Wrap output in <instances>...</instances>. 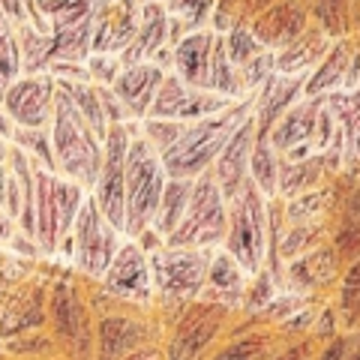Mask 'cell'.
<instances>
[{
    "instance_id": "obj_1",
    "label": "cell",
    "mask_w": 360,
    "mask_h": 360,
    "mask_svg": "<svg viewBox=\"0 0 360 360\" xmlns=\"http://www.w3.org/2000/svg\"><path fill=\"white\" fill-rule=\"evenodd\" d=\"M252 105H255V94L246 99H238V103H231L229 108L217 111V115L186 123L180 139L168 150L160 153L165 174L177 177V180H195L205 172H210L217 156L225 148V141H229L231 132L243 123V117L252 111Z\"/></svg>"
},
{
    "instance_id": "obj_2",
    "label": "cell",
    "mask_w": 360,
    "mask_h": 360,
    "mask_svg": "<svg viewBox=\"0 0 360 360\" xmlns=\"http://www.w3.org/2000/svg\"><path fill=\"white\" fill-rule=\"evenodd\" d=\"M49 135H51V153L58 174L84 186L90 193L99 177V168H103L105 141L94 132V127L82 117V111L72 105V99L63 90H58V96H54Z\"/></svg>"
},
{
    "instance_id": "obj_3",
    "label": "cell",
    "mask_w": 360,
    "mask_h": 360,
    "mask_svg": "<svg viewBox=\"0 0 360 360\" xmlns=\"http://www.w3.org/2000/svg\"><path fill=\"white\" fill-rule=\"evenodd\" d=\"M234 303L195 297L162 328L165 360H207L234 324Z\"/></svg>"
},
{
    "instance_id": "obj_4",
    "label": "cell",
    "mask_w": 360,
    "mask_h": 360,
    "mask_svg": "<svg viewBox=\"0 0 360 360\" xmlns=\"http://www.w3.org/2000/svg\"><path fill=\"white\" fill-rule=\"evenodd\" d=\"M165 180L168 174L162 156L150 148V141L141 132L132 135L127 165H123V201H127V229H123V234L129 240L150 229L156 210H160Z\"/></svg>"
},
{
    "instance_id": "obj_5",
    "label": "cell",
    "mask_w": 360,
    "mask_h": 360,
    "mask_svg": "<svg viewBox=\"0 0 360 360\" xmlns=\"http://www.w3.org/2000/svg\"><path fill=\"white\" fill-rule=\"evenodd\" d=\"M222 250L250 276L262 274L267 267L270 213H267V198L252 180H246L240 193L229 201V231H225Z\"/></svg>"
},
{
    "instance_id": "obj_6",
    "label": "cell",
    "mask_w": 360,
    "mask_h": 360,
    "mask_svg": "<svg viewBox=\"0 0 360 360\" xmlns=\"http://www.w3.org/2000/svg\"><path fill=\"white\" fill-rule=\"evenodd\" d=\"M45 328H49L60 360H94L96 315L84 291L72 279H60L49 291L45 303Z\"/></svg>"
},
{
    "instance_id": "obj_7",
    "label": "cell",
    "mask_w": 360,
    "mask_h": 360,
    "mask_svg": "<svg viewBox=\"0 0 360 360\" xmlns=\"http://www.w3.org/2000/svg\"><path fill=\"white\" fill-rule=\"evenodd\" d=\"M150 255L153 274V295H160L162 303L180 312L189 300L201 297L207 285V264L213 250H195V246H160Z\"/></svg>"
},
{
    "instance_id": "obj_8",
    "label": "cell",
    "mask_w": 360,
    "mask_h": 360,
    "mask_svg": "<svg viewBox=\"0 0 360 360\" xmlns=\"http://www.w3.org/2000/svg\"><path fill=\"white\" fill-rule=\"evenodd\" d=\"M229 231V201L213 180V172H205L193 180V193L186 201V213L177 229L165 238V246H195V250H217Z\"/></svg>"
},
{
    "instance_id": "obj_9",
    "label": "cell",
    "mask_w": 360,
    "mask_h": 360,
    "mask_svg": "<svg viewBox=\"0 0 360 360\" xmlns=\"http://www.w3.org/2000/svg\"><path fill=\"white\" fill-rule=\"evenodd\" d=\"M90 193L60 174L37 168V246L39 252L54 255L63 238H70L75 217Z\"/></svg>"
},
{
    "instance_id": "obj_10",
    "label": "cell",
    "mask_w": 360,
    "mask_h": 360,
    "mask_svg": "<svg viewBox=\"0 0 360 360\" xmlns=\"http://www.w3.org/2000/svg\"><path fill=\"white\" fill-rule=\"evenodd\" d=\"M160 340L162 324L156 321V315L129 307H111L96 312L94 360H123L127 354Z\"/></svg>"
},
{
    "instance_id": "obj_11",
    "label": "cell",
    "mask_w": 360,
    "mask_h": 360,
    "mask_svg": "<svg viewBox=\"0 0 360 360\" xmlns=\"http://www.w3.org/2000/svg\"><path fill=\"white\" fill-rule=\"evenodd\" d=\"M70 243H72L70 258L75 262L78 274L90 279H103L123 240L120 231L105 219V213L96 207L94 195H87L70 231Z\"/></svg>"
},
{
    "instance_id": "obj_12",
    "label": "cell",
    "mask_w": 360,
    "mask_h": 360,
    "mask_svg": "<svg viewBox=\"0 0 360 360\" xmlns=\"http://www.w3.org/2000/svg\"><path fill=\"white\" fill-rule=\"evenodd\" d=\"M141 129L132 127V123H111L105 144H103V168H99V177L90 195H94L96 207L105 213V219L115 225L123 234L127 229V201H123V165H127V150L132 135H139Z\"/></svg>"
},
{
    "instance_id": "obj_13",
    "label": "cell",
    "mask_w": 360,
    "mask_h": 360,
    "mask_svg": "<svg viewBox=\"0 0 360 360\" xmlns=\"http://www.w3.org/2000/svg\"><path fill=\"white\" fill-rule=\"evenodd\" d=\"M103 291L132 309H150L153 303V274H150V255L135 240H123L120 250L111 258L108 270L103 274Z\"/></svg>"
},
{
    "instance_id": "obj_14",
    "label": "cell",
    "mask_w": 360,
    "mask_h": 360,
    "mask_svg": "<svg viewBox=\"0 0 360 360\" xmlns=\"http://www.w3.org/2000/svg\"><path fill=\"white\" fill-rule=\"evenodd\" d=\"M328 96H303L300 103H295L283 117L274 123L270 129V148L276 150L279 160H307L315 153L319 144V123Z\"/></svg>"
},
{
    "instance_id": "obj_15",
    "label": "cell",
    "mask_w": 360,
    "mask_h": 360,
    "mask_svg": "<svg viewBox=\"0 0 360 360\" xmlns=\"http://www.w3.org/2000/svg\"><path fill=\"white\" fill-rule=\"evenodd\" d=\"M54 96H58V82L51 72L21 75L18 82L4 94V108L9 120L18 129H45L51 123Z\"/></svg>"
},
{
    "instance_id": "obj_16",
    "label": "cell",
    "mask_w": 360,
    "mask_h": 360,
    "mask_svg": "<svg viewBox=\"0 0 360 360\" xmlns=\"http://www.w3.org/2000/svg\"><path fill=\"white\" fill-rule=\"evenodd\" d=\"M340 274H342L340 255H336V250L330 243H321V246H315V250L285 262V267L279 270L276 279L285 291H291V295L315 297V295H321V291L336 288Z\"/></svg>"
},
{
    "instance_id": "obj_17",
    "label": "cell",
    "mask_w": 360,
    "mask_h": 360,
    "mask_svg": "<svg viewBox=\"0 0 360 360\" xmlns=\"http://www.w3.org/2000/svg\"><path fill=\"white\" fill-rule=\"evenodd\" d=\"M231 99L217 96L210 90H198L184 84L174 72H165L160 94H156L150 115L148 117H162V120H180V123H193L207 115H217V111L229 108Z\"/></svg>"
},
{
    "instance_id": "obj_18",
    "label": "cell",
    "mask_w": 360,
    "mask_h": 360,
    "mask_svg": "<svg viewBox=\"0 0 360 360\" xmlns=\"http://www.w3.org/2000/svg\"><path fill=\"white\" fill-rule=\"evenodd\" d=\"M283 342H288L283 333L250 315V319H243V324H231V330L225 333V340L213 348L207 360H270Z\"/></svg>"
},
{
    "instance_id": "obj_19",
    "label": "cell",
    "mask_w": 360,
    "mask_h": 360,
    "mask_svg": "<svg viewBox=\"0 0 360 360\" xmlns=\"http://www.w3.org/2000/svg\"><path fill=\"white\" fill-rule=\"evenodd\" d=\"M307 27H309V15L300 0H276V4H270L264 13L252 18L250 33L262 49L276 54L295 42Z\"/></svg>"
},
{
    "instance_id": "obj_20",
    "label": "cell",
    "mask_w": 360,
    "mask_h": 360,
    "mask_svg": "<svg viewBox=\"0 0 360 360\" xmlns=\"http://www.w3.org/2000/svg\"><path fill=\"white\" fill-rule=\"evenodd\" d=\"M252 144H255V117L252 111L243 117V123L231 132V139L225 141L222 153L213 162V180L222 189L225 201H231L240 193V186L250 180V156H252Z\"/></svg>"
},
{
    "instance_id": "obj_21",
    "label": "cell",
    "mask_w": 360,
    "mask_h": 360,
    "mask_svg": "<svg viewBox=\"0 0 360 360\" xmlns=\"http://www.w3.org/2000/svg\"><path fill=\"white\" fill-rule=\"evenodd\" d=\"M139 21H135L132 0H99L94 9V54H123L135 39Z\"/></svg>"
},
{
    "instance_id": "obj_22",
    "label": "cell",
    "mask_w": 360,
    "mask_h": 360,
    "mask_svg": "<svg viewBox=\"0 0 360 360\" xmlns=\"http://www.w3.org/2000/svg\"><path fill=\"white\" fill-rule=\"evenodd\" d=\"M168 70H162L160 63L144 60V63H132L123 66L120 75L111 84V94L120 99V105L127 108V115L132 120H144L150 115V105L156 94H160V84Z\"/></svg>"
},
{
    "instance_id": "obj_23",
    "label": "cell",
    "mask_w": 360,
    "mask_h": 360,
    "mask_svg": "<svg viewBox=\"0 0 360 360\" xmlns=\"http://www.w3.org/2000/svg\"><path fill=\"white\" fill-rule=\"evenodd\" d=\"M303 82L307 75H279L274 72L255 94L252 117H255V132L270 135L274 123L285 115V111L303 99Z\"/></svg>"
},
{
    "instance_id": "obj_24",
    "label": "cell",
    "mask_w": 360,
    "mask_h": 360,
    "mask_svg": "<svg viewBox=\"0 0 360 360\" xmlns=\"http://www.w3.org/2000/svg\"><path fill=\"white\" fill-rule=\"evenodd\" d=\"M213 42H217V33L195 30V33H186V37L174 45V51H172V72L184 84L198 87V90H207V72H210Z\"/></svg>"
},
{
    "instance_id": "obj_25",
    "label": "cell",
    "mask_w": 360,
    "mask_h": 360,
    "mask_svg": "<svg viewBox=\"0 0 360 360\" xmlns=\"http://www.w3.org/2000/svg\"><path fill=\"white\" fill-rule=\"evenodd\" d=\"M333 39L324 33V27L309 25L300 37L285 45L283 51H276V72L279 75H309L321 58L330 51Z\"/></svg>"
},
{
    "instance_id": "obj_26",
    "label": "cell",
    "mask_w": 360,
    "mask_h": 360,
    "mask_svg": "<svg viewBox=\"0 0 360 360\" xmlns=\"http://www.w3.org/2000/svg\"><path fill=\"white\" fill-rule=\"evenodd\" d=\"M328 243L336 250V255H340L342 267L360 258V193L354 189V184L340 195Z\"/></svg>"
},
{
    "instance_id": "obj_27",
    "label": "cell",
    "mask_w": 360,
    "mask_h": 360,
    "mask_svg": "<svg viewBox=\"0 0 360 360\" xmlns=\"http://www.w3.org/2000/svg\"><path fill=\"white\" fill-rule=\"evenodd\" d=\"M144 18L139 30H135V39L129 42V49L120 54V63L123 66H132V63H144V60H153L156 51L165 49V33H168V15L162 13V6H153L148 4L141 9Z\"/></svg>"
},
{
    "instance_id": "obj_28",
    "label": "cell",
    "mask_w": 360,
    "mask_h": 360,
    "mask_svg": "<svg viewBox=\"0 0 360 360\" xmlns=\"http://www.w3.org/2000/svg\"><path fill=\"white\" fill-rule=\"evenodd\" d=\"M330 309L340 321L342 333H354L360 324V258L357 262H348L340 274V283L333 288V300Z\"/></svg>"
},
{
    "instance_id": "obj_29",
    "label": "cell",
    "mask_w": 360,
    "mask_h": 360,
    "mask_svg": "<svg viewBox=\"0 0 360 360\" xmlns=\"http://www.w3.org/2000/svg\"><path fill=\"white\" fill-rule=\"evenodd\" d=\"M189 193H193V180H177V177L165 180V189H162V198H160V210H156V217L150 222V229L160 234L162 243H165L168 234H172L180 225V219H184Z\"/></svg>"
},
{
    "instance_id": "obj_30",
    "label": "cell",
    "mask_w": 360,
    "mask_h": 360,
    "mask_svg": "<svg viewBox=\"0 0 360 360\" xmlns=\"http://www.w3.org/2000/svg\"><path fill=\"white\" fill-rule=\"evenodd\" d=\"M246 279H252L246 270L234 262V258L225 250H213L210 264H207V285L205 291H217V300L231 297V295H243Z\"/></svg>"
},
{
    "instance_id": "obj_31",
    "label": "cell",
    "mask_w": 360,
    "mask_h": 360,
    "mask_svg": "<svg viewBox=\"0 0 360 360\" xmlns=\"http://www.w3.org/2000/svg\"><path fill=\"white\" fill-rule=\"evenodd\" d=\"M276 174H279V156L270 148V135L255 132L252 156H250V180L262 189L264 198H276Z\"/></svg>"
},
{
    "instance_id": "obj_32",
    "label": "cell",
    "mask_w": 360,
    "mask_h": 360,
    "mask_svg": "<svg viewBox=\"0 0 360 360\" xmlns=\"http://www.w3.org/2000/svg\"><path fill=\"white\" fill-rule=\"evenodd\" d=\"M13 144L25 150L39 168H45V172H51V174H58V165H54V153H51L49 127H45V129H18V127H15Z\"/></svg>"
},
{
    "instance_id": "obj_33",
    "label": "cell",
    "mask_w": 360,
    "mask_h": 360,
    "mask_svg": "<svg viewBox=\"0 0 360 360\" xmlns=\"http://www.w3.org/2000/svg\"><path fill=\"white\" fill-rule=\"evenodd\" d=\"M352 9L354 0H315V15H319L324 33L330 39L336 37H348V21H352Z\"/></svg>"
},
{
    "instance_id": "obj_34",
    "label": "cell",
    "mask_w": 360,
    "mask_h": 360,
    "mask_svg": "<svg viewBox=\"0 0 360 360\" xmlns=\"http://www.w3.org/2000/svg\"><path fill=\"white\" fill-rule=\"evenodd\" d=\"M222 42H225V54H229V60L238 66V70H240L243 63H250L255 54L262 51V45L255 42L250 27H240V25H234L229 30V37H222Z\"/></svg>"
},
{
    "instance_id": "obj_35",
    "label": "cell",
    "mask_w": 360,
    "mask_h": 360,
    "mask_svg": "<svg viewBox=\"0 0 360 360\" xmlns=\"http://www.w3.org/2000/svg\"><path fill=\"white\" fill-rule=\"evenodd\" d=\"M123 63H120V54H90L87 58V75L90 82L99 84V87H111L115 78L120 75Z\"/></svg>"
},
{
    "instance_id": "obj_36",
    "label": "cell",
    "mask_w": 360,
    "mask_h": 360,
    "mask_svg": "<svg viewBox=\"0 0 360 360\" xmlns=\"http://www.w3.org/2000/svg\"><path fill=\"white\" fill-rule=\"evenodd\" d=\"M319 340L312 336H297V340H288L279 345V352L270 360H315V352H319Z\"/></svg>"
},
{
    "instance_id": "obj_37",
    "label": "cell",
    "mask_w": 360,
    "mask_h": 360,
    "mask_svg": "<svg viewBox=\"0 0 360 360\" xmlns=\"http://www.w3.org/2000/svg\"><path fill=\"white\" fill-rule=\"evenodd\" d=\"M352 352H354L352 336H348V333H336V336H330L328 342L319 345L315 360H348V354H352Z\"/></svg>"
},
{
    "instance_id": "obj_38",
    "label": "cell",
    "mask_w": 360,
    "mask_h": 360,
    "mask_svg": "<svg viewBox=\"0 0 360 360\" xmlns=\"http://www.w3.org/2000/svg\"><path fill=\"white\" fill-rule=\"evenodd\" d=\"M123 360H165V352H162V345H160V342H150V345L139 348V352L127 354Z\"/></svg>"
},
{
    "instance_id": "obj_39",
    "label": "cell",
    "mask_w": 360,
    "mask_h": 360,
    "mask_svg": "<svg viewBox=\"0 0 360 360\" xmlns=\"http://www.w3.org/2000/svg\"><path fill=\"white\" fill-rule=\"evenodd\" d=\"M0 4H4L6 15L13 18V21H18V25H27V15H25V0H0Z\"/></svg>"
},
{
    "instance_id": "obj_40",
    "label": "cell",
    "mask_w": 360,
    "mask_h": 360,
    "mask_svg": "<svg viewBox=\"0 0 360 360\" xmlns=\"http://www.w3.org/2000/svg\"><path fill=\"white\" fill-rule=\"evenodd\" d=\"M15 219H9L4 210H0V243H13V238H15Z\"/></svg>"
},
{
    "instance_id": "obj_41",
    "label": "cell",
    "mask_w": 360,
    "mask_h": 360,
    "mask_svg": "<svg viewBox=\"0 0 360 360\" xmlns=\"http://www.w3.org/2000/svg\"><path fill=\"white\" fill-rule=\"evenodd\" d=\"M13 135H15V123H13V120H9V115H6V108H4V103H0V139L13 141Z\"/></svg>"
},
{
    "instance_id": "obj_42",
    "label": "cell",
    "mask_w": 360,
    "mask_h": 360,
    "mask_svg": "<svg viewBox=\"0 0 360 360\" xmlns=\"http://www.w3.org/2000/svg\"><path fill=\"white\" fill-rule=\"evenodd\" d=\"M6 177H9V168L0 165V210L6 205Z\"/></svg>"
},
{
    "instance_id": "obj_43",
    "label": "cell",
    "mask_w": 360,
    "mask_h": 360,
    "mask_svg": "<svg viewBox=\"0 0 360 360\" xmlns=\"http://www.w3.org/2000/svg\"><path fill=\"white\" fill-rule=\"evenodd\" d=\"M246 4H250L252 15H258V13H264V9H267L270 4H276V0H246Z\"/></svg>"
},
{
    "instance_id": "obj_44",
    "label": "cell",
    "mask_w": 360,
    "mask_h": 360,
    "mask_svg": "<svg viewBox=\"0 0 360 360\" xmlns=\"http://www.w3.org/2000/svg\"><path fill=\"white\" fill-rule=\"evenodd\" d=\"M348 336H352V345L360 348V324H357V330H354V333H348Z\"/></svg>"
},
{
    "instance_id": "obj_45",
    "label": "cell",
    "mask_w": 360,
    "mask_h": 360,
    "mask_svg": "<svg viewBox=\"0 0 360 360\" xmlns=\"http://www.w3.org/2000/svg\"><path fill=\"white\" fill-rule=\"evenodd\" d=\"M354 177H357V180H354V189H357V193H360V165H357V172H354Z\"/></svg>"
},
{
    "instance_id": "obj_46",
    "label": "cell",
    "mask_w": 360,
    "mask_h": 360,
    "mask_svg": "<svg viewBox=\"0 0 360 360\" xmlns=\"http://www.w3.org/2000/svg\"><path fill=\"white\" fill-rule=\"evenodd\" d=\"M348 360H360V348H354V352L348 354Z\"/></svg>"
}]
</instances>
